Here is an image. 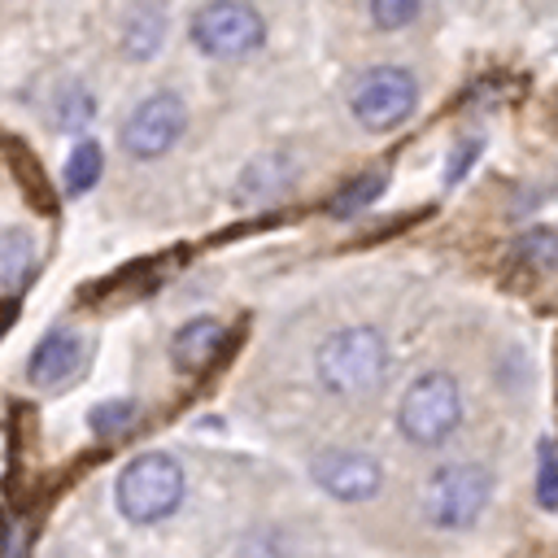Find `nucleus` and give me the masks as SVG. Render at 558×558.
Wrapping results in <instances>:
<instances>
[{
	"label": "nucleus",
	"mask_w": 558,
	"mask_h": 558,
	"mask_svg": "<svg viewBox=\"0 0 558 558\" xmlns=\"http://www.w3.org/2000/svg\"><path fill=\"white\" fill-rule=\"evenodd\" d=\"M35 240L26 231H0V288H22L35 275Z\"/></svg>",
	"instance_id": "4468645a"
},
{
	"label": "nucleus",
	"mask_w": 558,
	"mask_h": 558,
	"mask_svg": "<svg viewBox=\"0 0 558 558\" xmlns=\"http://www.w3.org/2000/svg\"><path fill=\"white\" fill-rule=\"evenodd\" d=\"M296 170H301V166H296L292 153H262V157H253V161L240 170V179H235V187H231V201H235V205H266V201L283 196V192L292 187Z\"/></svg>",
	"instance_id": "1a4fd4ad"
},
{
	"label": "nucleus",
	"mask_w": 558,
	"mask_h": 558,
	"mask_svg": "<svg viewBox=\"0 0 558 558\" xmlns=\"http://www.w3.org/2000/svg\"><path fill=\"white\" fill-rule=\"evenodd\" d=\"M458 423H462V388L445 371L418 375L397 401V427L418 449H432V445L449 440Z\"/></svg>",
	"instance_id": "7ed1b4c3"
},
{
	"label": "nucleus",
	"mask_w": 558,
	"mask_h": 558,
	"mask_svg": "<svg viewBox=\"0 0 558 558\" xmlns=\"http://www.w3.org/2000/svg\"><path fill=\"white\" fill-rule=\"evenodd\" d=\"M222 344H227V327H222L218 318L201 314V318H187V323L174 331V340H170V362H174L179 371L196 375V371H205V366L222 353Z\"/></svg>",
	"instance_id": "9b49d317"
},
{
	"label": "nucleus",
	"mask_w": 558,
	"mask_h": 558,
	"mask_svg": "<svg viewBox=\"0 0 558 558\" xmlns=\"http://www.w3.org/2000/svg\"><path fill=\"white\" fill-rule=\"evenodd\" d=\"M384 183H388V174H384V170H366V174H357L353 183H344V187L336 192L331 214H336V218H353L357 209H366V205L384 192Z\"/></svg>",
	"instance_id": "f3484780"
},
{
	"label": "nucleus",
	"mask_w": 558,
	"mask_h": 558,
	"mask_svg": "<svg viewBox=\"0 0 558 558\" xmlns=\"http://www.w3.org/2000/svg\"><path fill=\"white\" fill-rule=\"evenodd\" d=\"M310 475L323 493H331L336 501H366L379 493L384 484V466L379 458L362 453V449H323L310 462Z\"/></svg>",
	"instance_id": "6e6552de"
},
{
	"label": "nucleus",
	"mask_w": 558,
	"mask_h": 558,
	"mask_svg": "<svg viewBox=\"0 0 558 558\" xmlns=\"http://www.w3.org/2000/svg\"><path fill=\"white\" fill-rule=\"evenodd\" d=\"M183 466L170 453H140L122 466L113 484V501L131 523H161L183 501Z\"/></svg>",
	"instance_id": "f03ea898"
},
{
	"label": "nucleus",
	"mask_w": 558,
	"mask_h": 558,
	"mask_svg": "<svg viewBox=\"0 0 558 558\" xmlns=\"http://www.w3.org/2000/svg\"><path fill=\"white\" fill-rule=\"evenodd\" d=\"M388 344L375 327H340L314 349V375L336 397H357L384 379Z\"/></svg>",
	"instance_id": "f257e3e1"
},
{
	"label": "nucleus",
	"mask_w": 558,
	"mask_h": 558,
	"mask_svg": "<svg viewBox=\"0 0 558 558\" xmlns=\"http://www.w3.org/2000/svg\"><path fill=\"white\" fill-rule=\"evenodd\" d=\"M414 105H418V83L405 65H371L349 92V109L366 131H392L414 113Z\"/></svg>",
	"instance_id": "423d86ee"
},
{
	"label": "nucleus",
	"mask_w": 558,
	"mask_h": 558,
	"mask_svg": "<svg viewBox=\"0 0 558 558\" xmlns=\"http://www.w3.org/2000/svg\"><path fill=\"white\" fill-rule=\"evenodd\" d=\"M506 262L523 266V270H554L558 266V231L554 227H532V231L514 235V244L506 248Z\"/></svg>",
	"instance_id": "ddd939ff"
},
{
	"label": "nucleus",
	"mask_w": 558,
	"mask_h": 558,
	"mask_svg": "<svg viewBox=\"0 0 558 558\" xmlns=\"http://www.w3.org/2000/svg\"><path fill=\"white\" fill-rule=\"evenodd\" d=\"M187 35L205 57L240 61L266 44V17L248 0H209L192 13Z\"/></svg>",
	"instance_id": "20e7f679"
},
{
	"label": "nucleus",
	"mask_w": 558,
	"mask_h": 558,
	"mask_svg": "<svg viewBox=\"0 0 558 558\" xmlns=\"http://www.w3.org/2000/svg\"><path fill=\"white\" fill-rule=\"evenodd\" d=\"M161 44H166V13L153 9V4H140V9L126 17V26H122V48H126V57H131V61H153Z\"/></svg>",
	"instance_id": "f8f14e48"
},
{
	"label": "nucleus",
	"mask_w": 558,
	"mask_h": 558,
	"mask_svg": "<svg viewBox=\"0 0 558 558\" xmlns=\"http://www.w3.org/2000/svg\"><path fill=\"white\" fill-rule=\"evenodd\" d=\"M135 423V401H100V405H92V414H87V427L96 432V436H118V432H126Z\"/></svg>",
	"instance_id": "a211bd4d"
},
{
	"label": "nucleus",
	"mask_w": 558,
	"mask_h": 558,
	"mask_svg": "<svg viewBox=\"0 0 558 558\" xmlns=\"http://www.w3.org/2000/svg\"><path fill=\"white\" fill-rule=\"evenodd\" d=\"M536 501L545 510H558V449H554V440H541V453H536Z\"/></svg>",
	"instance_id": "6ab92c4d"
},
{
	"label": "nucleus",
	"mask_w": 558,
	"mask_h": 558,
	"mask_svg": "<svg viewBox=\"0 0 558 558\" xmlns=\"http://www.w3.org/2000/svg\"><path fill=\"white\" fill-rule=\"evenodd\" d=\"M52 118H57V126H61V131L78 135V131H83V126H92V118H96V96H92L83 83H70V87H61V92H57Z\"/></svg>",
	"instance_id": "dca6fc26"
},
{
	"label": "nucleus",
	"mask_w": 558,
	"mask_h": 558,
	"mask_svg": "<svg viewBox=\"0 0 558 558\" xmlns=\"http://www.w3.org/2000/svg\"><path fill=\"white\" fill-rule=\"evenodd\" d=\"M418 9H423V0H371V22L379 31H401L418 17Z\"/></svg>",
	"instance_id": "aec40b11"
},
{
	"label": "nucleus",
	"mask_w": 558,
	"mask_h": 558,
	"mask_svg": "<svg viewBox=\"0 0 558 558\" xmlns=\"http://www.w3.org/2000/svg\"><path fill=\"white\" fill-rule=\"evenodd\" d=\"M488 497H493V475H488V466H480V462H449V466H440V471L427 480L423 510H427V519H432L436 527L462 532V527H471V523L484 514Z\"/></svg>",
	"instance_id": "39448f33"
},
{
	"label": "nucleus",
	"mask_w": 558,
	"mask_h": 558,
	"mask_svg": "<svg viewBox=\"0 0 558 558\" xmlns=\"http://www.w3.org/2000/svg\"><path fill=\"white\" fill-rule=\"evenodd\" d=\"M187 131V105L174 96V92H153L144 96L131 118L122 122V153L135 157V161H157L166 157Z\"/></svg>",
	"instance_id": "0eeeda50"
},
{
	"label": "nucleus",
	"mask_w": 558,
	"mask_h": 558,
	"mask_svg": "<svg viewBox=\"0 0 558 558\" xmlns=\"http://www.w3.org/2000/svg\"><path fill=\"white\" fill-rule=\"evenodd\" d=\"M100 170H105V153H100V144H96V140H78V144L70 148V157H65V170H61L65 192H70V196L92 192V187L100 183Z\"/></svg>",
	"instance_id": "2eb2a0df"
},
{
	"label": "nucleus",
	"mask_w": 558,
	"mask_h": 558,
	"mask_svg": "<svg viewBox=\"0 0 558 558\" xmlns=\"http://www.w3.org/2000/svg\"><path fill=\"white\" fill-rule=\"evenodd\" d=\"M475 157H480V140H466V144L449 157V183H458V179L471 170V161H475Z\"/></svg>",
	"instance_id": "412c9836"
},
{
	"label": "nucleus",
	"mask_w": 558,
	"mask_h": 558,
	"mask_svg": "<svg viewBox=\"0 0 558 558\" xmlns=\"http://www.w3.org/2000/svg\"><path fill=\"white\" fill-rule=\"evenodd\" d=\"M78 362H83V336L74 327H57L35 344V353L26 362V379L35 388H52V384L70 379L78 371Z\"/></svg>",
	"instance_id": "9d476101"
}]
</instances>
